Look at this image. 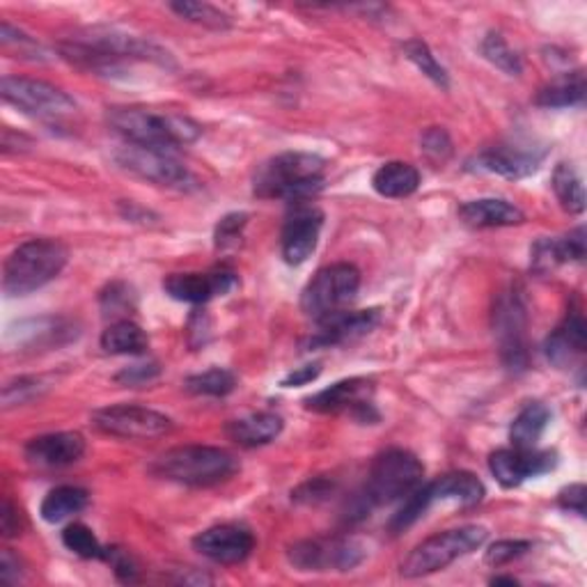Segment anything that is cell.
<instances>
[{"label":"cell","instance_id":"6da1fadb","mask_svg":"<svg viewBox=\"0 0 587 587\" xmlns=\"http://www.w3.org/2000/svg\"><path fill=\"white\" fill-rule=\"evenodd\" d=\"M326 161L311 151H283L255 172L252 191L262 200L308 202L324 189Z\"/></svg>","mask_w":587,"mask_h":587},{"label":"cell","instance_id":"7a4b0ae2","mask_svg":"<svg viewBox=\"0 0 587 587\" xmlns=\"http://www.w3.org/2000/svg\"><path fill=\"white\" fill-rule=\"evenodd\" d=\"M111 129L129 145L174 151L200 138V124L184 115H163L145 109H111Z\"/></svg>","mask_w":587,"mask_h":587},{"label":"cell","instance_id":"3957f363","mask_svg":"<svg viewBox=\"0 0 587 587\" xmlns=\"http://www.w3.org/2000/svg\"><path fill=\"white\" fill-rule=\"evenodd\" d=\"M69 250L58 239H29L12 250L3 264V292L8 296H29L50 280H56L67 267Z\"/></svg>","mask_w":587,"mask_h":587},{"label":"cell","instance_id":"277c9868","mask_svg":"<svg viewBox=\"0 0 587 587\" xmlns=\"http://www.w3.org/2000/svg\"><path fill=\"white\" fill-rule=\"evenodd\" d=\"M239 462L233 452L212 445H184L163 452L151 464V473L184 487H214L233 477Z\"/></svg>","mask_w":587,"mask_h":587},{"label":"cell","instance_id":"5b68a950","mask_svg":"<svg viewBox=\"0 0 587 587\" xmlns=\"http://www.w3.org/2000/svg\"><path fill=\"white\" fill-rule=\"evenodd\" d=\"M65 58L90 69H109L122 60H149L170 65V54L147 39L120 31H92L88 37L74 39L63 46Z\"/></svg>","mask_w":587,"mask_h":587},{"label":"cell","instance_id":"8992f818","mask_svg":"<svg viewBox=\"0 0 587 587\" xmlns=\"http://www.w3.org/2000/svg\"><path fill=\"white\" fill-rule=\"evenodd\" d=\"M487 528L482 526H462L431 534L422 544H418L402 563V576L420 578L443 572L459 557L471 555L484 542H487Z\"/></svg>","mask_w":587,"mask_h":587},{"label":"cell","instance_id":"52a82bcc","mask_svg":"<svg viewBox=\"0 0 587 587\" xmlns=\"http://www.w3.org/2000/svg\"><path fill=\"white\" fill-rule=\"evenodd\" d=\"M425 477V466L420 459L402 448H391L381 452L368 475L363 505H391L395 500L414 494Z\"/></svg>","mask_w":587,"mask_h":587},{"label":"cell","instance_id":"ba28073f","mask_svg":"<svg viewBox=\"0 0 587 587\" xmlns=\"http://www.w3.org/2000/svg\"><path fill=\"white\" fill-rule=\"evenodd\" d=\"M0 97L23 115L48 124H60L79 111L76 101L65 90L39 79H25V76H3Z\"/></svg>","mask_w":587,"mask_h":587},{"label":"cell","instance_id":"9c48e42d","mask_svg":"<svg viewBox=\"0 0 587 587\" xmlns=\"http://www.w3.org/2000/svg\"><path fill=\"white\" fill-rule=\"evenodd\" d=\"M361 290V271L353 264L340 262L324 267L315 273V278L305 285L301 294L303 313L315 321L345 311Z\"/></svg>","mask_w":587,"mask_h":587},{"label":"cell","instance_id":"30bf717a","mask_svg":"<svg viewBox=\"0 0 587 587\" xmlns=\"http://www.w3.org/2000/svg\"><path fill=\"white\" fill-rule=\"evenodd\" d=\"M115 161L122 170L140 177L149 184L177 191H187L195 184L189 168L182 161H177L172 151L124 143L115 155Z\"/></svg>","mask_w":587,"mask_h":587},{"label":"cell","instance_id":"8fae6325","mask_svg":"<svg viewBox=\"0 0 587 587\" xmlns=\"http://www.w3.org/2000/svg\"><path fill=\"white\" fill-rule=\"evenodd\" d=\"M92 425L109 437L129 439V441H147L159 439L172 431V420L155 408L136 406V404H117L99 408L92 414Z\"/></svg>","mask_w":587,"mask_h":587},{"label":"cell","instance_id":"7c38bea8","mask_svg":"<svg viewBox=\"0 0 587 587\" xmlns=\"http://www.w3.org/2000/svg\"><path fill=\"white\" fill-rule=\"evenodd\" d=\"M365 546L353 538L303 540L290 546V563L301 572H351L365 560Z\"/></svg>","mask_w":587,"mask_h":587},{"label":"cell","instance_id":"4fadbf2b","mask_svg":"<svg viewBox=\"0 0 587 587\" xmlns=\"http://www.w3.org/2000/svg\"><path fill=\"white\" fill-rule=\"evenodd\" d=\"M372 395H374L372 381L355 376L338 381V384L308 397L305 399V408H311L315 414H349L353 418H359L361 422H370L379 420V414L374 411L372 404Z\"/></svg>","mask_w":587,"mask_h":587},{"label":"cell","instance_id":"5bb4252c","mask_svg":"<svg viewBox=\"0 0 587 587\" xmlns=\"http://www.w3.org/2000/svg\"><path fill=\"white\" fill-rule=\"evenodd\" d=\"M494 330L500 345L503 363L512 370H523L528 361L526 349V308L521 294L509 290L500 294L494 313Z\"/></svg>","mask_w":587,"mask_h":587},{"label":"cell","instance_id":"9a60e30c","mask_svg":"<svg viewBox=\"0 0 587 587\" xmlns=\"http://www.w3.org/2000/svg\"><path fill=\"white\" fill-rule=\"evenodd\" d=\"M557 466V454L538 448L498 450L489 456V471L505 489H515L530 477L544 475Z\"/></svg>","mask_w":587,"mask_h":587},{"label":"cell","instance_id":"2e32d148","mask_svg":"<svg viewBox=\"0 0 587 587\" xmlns=\"http://www.w3.org/2000/svg\"><path fill=\"white\" fill-rule=\"evenodd\" d=\"M324 214L315 204L298 202L290 210L283 225V258L290 267L308 262L319 244Z\"/></svg>","mask_w":587,"mask_h":587},{"label":"cell","instance_id":"e0dca14e","mask_svg":"<svg viewBox=\"0 0 587 587\" xmlns=\"http://www.w3.org/2000/svg\"><path fill=\"white\" fill-rule=\"evenodd\" d=\"M193 549L216 565H239L255 549V538L241 526H214L197 532Z\"/></svg>","mask_w":587,"mask_h":587},{"label":"cell","instance_id":"ac0fdd59","mask_svg":"<svg viewBox=\"0 0 587 587\" xmlns=\"http://www.w3.org/2000/svg\"><path fill=\"white\" fill-rule=\"evenodd\" d=\"M239 285L233 271H210V273H172L163 280V290L170 298L182 303H207L216 296H225Z\"/></svg>","mask_w":587,"mask_h":587},{"label":"cell","instance_id":"d6986e66","mask_svg":"<svg viewBox=\"0 0 587 587\" xmlns=\"http://www.w3.org/2000/svg\"><path fill=\"white\" fill-rule=\"evenodd\" d=\"M25 459L37 469H65L86 454V439L76 431H56L25 443Z\"/></svg>","mask_w":587,"mask_h":587},{"label":"cell","instance_id":"ffe728a7","mask_svg":"<svg viewBox=\"0 0 587 587\" xmlns=\"http://www.w3.org/2000/svg\"><path fill=\"white\" fill-rule=\"evenodd\" d=\"M381 315L379 311H340L319 319L317 336L311 338V347H338L365 338L376 328Z\"/></svg>","mask_w":587,"mask_h":587},{"label":"cell","instance_id":"44dd1931","mask_svg":"<svg viewBox=\"0 0 587 587\" xmlns=\"http://www.w3.org/2000/svg\"><path fill=\"white\" fill-rule=\"evenodd\" d=\"M587 347V326L580 311H569L565 321L560 324L546 340L544 353L549 363L560 370L572 368L578 359H583Z\"/></svg>","mask_w":587,"mask_h":587},{"label":"cell","instance_id":"7402d4cb","mask_svg":"<svg viewBox=\"0 0 587 587\" xmlns=\"http://www.w3.org/2000/svg\"><path fill=\"white\" fill-rule=\"evenodd\" d=\"M585 258V229L578 227L563 239L542 237L530 250L532 271L546 275L567 262H583Z\"/></svg>","mask_w":587,"mask_h":587},{"label":"cell","instance_id":"603a6c76","mask_svg":"<svg viewBox=\"0 0 587 587\" xmlns=\"http://www.w3.org/2000/svg\"><path fill=\"white\" fill-rule=\"evenodd\" d=\"M459 218L469 227L475 229H492V227H512L526 221V214L517 204L500 200V197H482L469 200L459 207Z\"/></svg>","mask_w":587,"mask_h":587},{"label":"cell","instance_id":"cb8c5ba5","mask_svg":"<svg viewBox=\"0 0 587 587\" xmlns=\"http://www.w3.org/2000/svg\"><path fill=\"white\" fill-rule=\"evenodd\" d=\"M544 155H538L534 149H519V147H496L482 151L477 157V168L487 170L507 180H523L540 168Z\"/></svg>","mask_w":587,"mask_h":587},{"label":"cell","instance_id":"d4e9b609","mask_svg":"<svg viewBox=\"0 0 587 587\" xmlns=\"http://www.w3.org/2000/svg\"><path fill=\"white\" fill-rule=\"evenodd\" d=\"M429 505L456 503L462 507H473L484 498V484L469 471H454L437 482L425 484Z\"/></svg>","mask_w":587,"mask_h":587},{"label":"cell","instance_id":"484cf974","mask_svg":"<svg viewBox=\"0 0 587 587\" xmlns=\"http://www.w3.org/2000/svg\"><path fill=\"white\" fill-rule=\"evenodd\" d=\"M283 431V418L262 411V414H250L246 418L233 420L225 427V433L235 443L244 448H258L275 441Z\"/></svg>","mask_w":587,"mask_h":587},{"label":"cell","instance_id":"4316f807","mask_svg":"<svg viewBox=\"0 0 587 587\" xmlns=\"http://www.w3.org/2000/svg\"><path fill=\"white\" fill-rule=\"evenodd\" d=\"M372 187L381 197H391V200L408 197V195H414L420 187V172L416 166L406 161H388L374 172Z\"/></svg>","mask_w":587,"mask_h":587},{"label":"cell","instance_id":"83f0119b","mask_svg":"<svg viewBox=\"0 0 587 587\" xmlns=\"http://www.w3.org/2000/svg\"><path fill=\"white\" fill-rule=\"evenodd\" d=\"M551 422V411L542 402L526 404L509 427V441L515 448H534Z\"/></svg>","mask_w":587,"mask_h":587},{"label":"cell","instance_id":"f1b7e54d","mask_svg":"<svg viewBox=\"0 0 587 587\" xmlns=\"http://www.w3.org/2000/svg\"><path fill=\"white\" fill-rule=\"evenodd\" d=\"M583 99H585V76L583 71H572L542 88L538 97H534V104L544 109H569V106H580Z\"/></svg>","mask_w":587,"mask_h":587},{"label":"cell","instance_id":"f546056e","mask_svg":"<svg viewBox=\"0 0 587 587\" xmlns=\"http://www.w3.org/2000/svg\"><path fill=\"white\" fill-rule=\"evenodd\" d=\"M88 500L90 496L86 489L69 487V484H65V487H56L46 494L39 507V515L46 523H60L74 515L83 512V509L88 507Z\"/></svg>","mask_w":587,"mask_h":587},{"label":"cell","instance_id":"4dcf8cb0","mask_svg":"<svg viewBox=\"0 0 587 587\" xmlns=\"http://www.w3.org/2000/svg\"><path fill=\"white\" fill-rule=\"evenodd\" d=\"M149 347L145 330L132 319L113 321L104 336H101V349L115 355H138Z\"/></svg>","mask_w":587,"mask_h":587},{"label":"cell","instance_id":"1f68e13d","mask_svg":"<svg viewBox=\"0 0 587 587\" xmlns=\"http://www.w3.org/2000/svg\"><path fill=\"white\" fill-rule=\"evenodd\" d=\"M553 191H555L560 204H563L569 214L585 212L583 180L569 163H557V168L553 170Z\"/></svg>","mask_w":587,"mask_h":587},{"label":"cell","instance_id":"d6a6232c","mask_svg":"<svg viewBox=\"0 0 587 587\" xmlns=\"http://www.w3.org/2000/svg\"><path fill=\"white\" fill-rule=\"evenodd\" d=\"M404 56L408 63H414L418 71H422L433 86H439L441 90L450 88V76L445 67L437 60V56L431 54L429 46L422 39H408L404 44Z\"/></svg>","mask_w":587,"mask_h":587},{"label":"cell","instance_id":"836d02e7","mask_svg":"<svg viewBox=\"0 0 587 587\" xmlns=\"http://www.w3.org/2000/svg\"><path fill=\"white\" fill-rule=\"evenodd\" d=\"M237 388L235 374L225 368H212L187 379V391L204 397H225Z\"/></svg>","mask_w":587,"mask_h":587},{"label":"cell","instance_id":"e575fe53","mask_svg":"<svg viewBox=\"0 0 587 587\" xmlns=\"http://www.w3.org/2000/svg\"><path fill=\"white\" fill-rule=\"evenodd\" d=\"M170 10L182 16L191 23L204 25V29H212V31H227L233 21L225 12H221L218 8L210 5V3H193V0H180V3H170Z\"/></svg>","mask_w":587,"mask_h":587},{"label":"cell","instance_id":"d590c367","mask_svg":"<svg viewBox=\"0 0 587 587\" xmlns=\"http://www.w3.org/2000/svg\"><path fill=\"white\" fill-rule=\"evenodd\" d=\"M479 48H482V56L487 58L492 65H496L500 71H505L509 76L521 74L523 65H521L519 54L505 42V37L500 33H489L487 37L482 39Z\"/></svg>","mask_w":587,"mask_h":587},{"label":"cell","instance_id":"8d00e7d4","mask_svg":"<svg viewBox=\"0 0 587 587\" xmlns=\"http://www.w3.org/2000/svg\"><path fill=\"white\" fill-rule=\"evenodd\" d=\"M63 544L76 553L79 557H86V560H104V553L106 549L99 544V540L94 538V532L83 526V523H71L63 530Z\"/></svg>","mask_w":587,"mask_h":587},{"label":"cell","instance_id":"74e56055","mask_svg":"<svg viewBox=\"0 0 587 587\" xmlns=\"http://www.w3.org/2000/svg\"><path fill=\"white\" fill-rule=\"evenodd\" d=\"M0 44H3L5 50H16L21 58L37 60V63L46 60V50L37 44V39H33L25 33L12 29L10 21L0 23Z\"/></svg>","mask_w":587,"mask_h":587},{"label":"cell","instance_id":"f35d334b","mask_svg":"<svg viewBox=\"0 0 587 587\" xmlns=\"http://www.w3.org/2000/svg\"><path fill=\"white\" fill-rule=\"evenodd\" d=\"M46 391V384L39 376H19L16 381H10L3 388V404L5 406H16V404H29L31 399L39 397Z\"/></svg>","mask_w":587,"mask_h":587},{"label":"cell","instance_id":"ab89813d","mask_svg":"<svg viewBox=\"0 0 587 587\" xmlns=\"http://www.w3.org/2000/svg\"><path fill=\"white\" fill-rule=\"evenodd\" d=\"M530 549H532V544L526 542V540H500V542L492 544L489 551L484 553V563H487L494 569H498L503 565L515 563V560L526 555Z\"/></svg>","mask_w":587,"mask_h":587},{"label":"cell","instance_id":"60d3db41","mask_svg":"<svg viewBox=\"0 0 587 587\" xmlns=\"http://www.w3.org/2000/svg\"><path fill=\"white\" fill-rule=\"evenodd\" d=\"M101 311H104V317H120L124 313L134 311L132 290L120 285V283L109 285V290L101 294Z\"/></svg>","mask_w":587,"mask_h":587},{"label":"cell","instance_id":"b9f144b4","mask_svg":"<svg viewBox=\"0 0 587 587\" xmlns=\"http://www.w3.org/2000/svg\"><path fill=\"white\" fill-rule=\"evenodd\" d=\"M246 221H248L246 214H229V216H225L216 227V246L218 248L235 246L237 239L241 237V229L246 227Z\"/></svg>","mask_w":587,"mask_h":587},{"label":"cell","instance_id":"7bdbcfd3","mask_svg":"<svg viewBox=\"0 0 587 587\" xmlns=\"http://www.w3.org/2000/svg\"><path fill=\"white\" fill-rule=\"evenodd\" d=\"M334 492V482H328V479H311V482H305L301 484V487L292 494V498L296 503H305V505H313V503H319V500H326L328 494Z\"/></svg>","mask_w":587,"mask_h":587},{"label":"cell","instance_id":"ee69618b","mask_svg":"<svg viewBox=\"0 0 587 587\" xmlns=\"http://www.w3.org/2000/svg\"><path fill=\"white\" fill-rule=\"evenodd\" d=\"M422 149L427 151L431 159L445 161L448 155L452 151V143H450V138H448V134L443 129H439V126H433V129H429L422 136Z\"/></svg>","mask_w":587,"mask_h":587},{"label":"cell","instance_id":"f6af8a7d","mask_svg":"<svg viewBox=\"0 0 587 587\" xmlns=\"http://www.w3.org/2000/svg\"><path fill=\"white\" fill-rule=\"evenodd\" d=\"M159 374V365L157 363H136V365H129L124 368L115 381H120V384L124 386H140V384H147V381H151Z\"/></svg>","mask_w":587,"mask_h":587},{"label":"cell","instance_id":"bcb514c9","mask_svg":"<svg viewBox=\"0 0 587 587\" xmlns=\"http://www.w3.org/2000/svg\"><path fill=\"white\" fill-rule=\"evenodd\" d=\"M585 498H587V492L583 484H572V487L560 492L557 505L567 509V512H576L578 517H585Z\"/></svg>","mask_w":587,"mask_h":587},{"label":"cell","instance_id":"7dc6e473","mask_svg":"<svg viewBox=\"0 0 587 587\" xmlns=\"http://www.w3.org/2000/svg\"><path fill=\"white\" fill-rule=\"evenodd\" d=\"M321 374V365L313 363V365H303L292 370L283 381H280V386L283 388H298V386H308L313 381Z\"/></svg>","mask_w":587,"mask_h":587},{"label":"cell","instance_id":"c3c4849f","mask_svg":"<svg viewBox=\"0 0 587 587\" xmlns=\"http://www.w3.org/2000/svg\"><path fill=\"white\" fill-rule=\"evenodd\" d=\"M104 560H109L111 567L115 569V574L122 580H134L136 578V565L132 563V557L126 555L124 551H120V549H106Z\"/></svg>","mask_w":587,"mask_h":587},{"label":"cell","instance_id":"681fc988","mask_svg":"<svg viewBox=\"0 0 587 587\" xmlns=\"http://www.w3.org/2000/svg\"><path fill=\"white\" fill-rule=\"evenodd\" d=\"M0 580L5 585H14L21 580V563L10 549H3V553H0Z\"/></svg>","mask_w":587,"mask_h":587},{"label":"cell","instance_id":"f907efd6","mask_svg":"<svg viewBox=\"0 0 587 587\" xmlns=\"http://www.w3.org/2000/svg\"><path fill=\"white\" fill-rule=\"evenodd\" d=\"M0 530H3L5 538H14L21 530L19 509L8 498L3 500V507H0Z\"/></svg>","mask_w":587,"mask_h":587},{"label":"cell","instance_id":"816d5d0a","mask_svg":"<svg viewBox=\"0 0 587 587\" xmlns=\"http://www.w3.org/2000/svg\"><path fill=\"white\" fill-rule=\"evenodd\" d=\"M494 585H500V583H509V585H517V578H512V576H496L494 580H492Z\"/></svg>","mask_w":587,"mask_h":587}]
</instances>
